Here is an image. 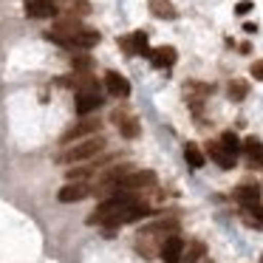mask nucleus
Returning a JSON list of instances; mask_svg holds the SVG:
<instances>
[{
	"label": "nucleus",
	"instance_id": "1",
	"mask_svg": "<svg viewBox=\"0 0 263 263\" xmlns=\"http://www.w3.org/2000/svg\"><path fill=\"white\" fill-rule=\"evenodd\" d=\"M102 150H105V139L102 136L82 139V142L65 147L63 153H57V164H88V161H93Z\"/></svg>",
	"mask_w": 263,
	"mask_h": 263
},
{
	"label": "nucleus",
	"instance_id": "2",
	"mask_svg": "<svg viewBox=\"0 0 263 263\" xmlns=\"http://www.w3.org/2000/svg\"><path fill=\"white\" fill-rule=\"evenodd\" d=\"M99 130H102V122L93 119V116H82V122H77L74 127H68V130L63 133V139H60V142H63V144H68V142H82V139L97 136Z\"/></svg>",
	"mask_w": 263,
	"mask_h": 263
},
{
	"label": "nucleus",
	"instance_id": "3",
	"mask_svg": "<svg viewBox=\"0 0 263 263\" xmlns=\"http://www.w3.org/2000/svg\"><path fill=\"white\" fill-rule=\"evenodd\" d=\"M88 195H93V184L91 181H68V184L60 187L57 201L60 204H77V201L88 198Z\"/></svg>",
	"mask_w": 263,
	"mask_h": 263
},
{
	"label": "nucleus",
	"instance_id": "4",
	"mask_svg": "<svg viewBox=\"0 0 263 263\" xmlns=\"http://www.w3.org/2000/svg\"><path fill=\"white\" fill-rule=\"evenodd\" d=\"M119 48L127 57H150V43L144 31H133V34L119 37Z\"/></svg>",
	"mask_w": 263,
	"mask_h": 263
},
{
	"label": "nucleus",
	"instance_id": "5",
	"mask_svg": "<svg viewBox=\"0 0 263 263\" xmlns=\"http://www.w3.org/2000/svg\"><path fill=\"white\" fill-rule=\"evenodd\" d=\"M153 184H156V173L153 170H133L119 181V190L136 193V190H147V187H153Z\"/></svg>",
	"mask_w": 263,
	"mask_h": 263
},
{
	"label": "nucleus",
	"instance_id": "6",
	"mask_svg": "<svg viewBox=\"0 0 263 263\" xmlns=\"http://www.w3.org/2000/svg\"><path fill=\"white\" fill-rule=\"evenodd\" d=\"M26 17L31 20H51L60 14V6L54 0H26Z\"/></svg>",
	"mask_w": 263,
	"mask_h": 263
},
{
	"label": "nucleus",
	"instance_id": "7",
	"mask_svg": "<svg viewBox=\"0 0 263 263\" xmlns=\"http://www.w3.org/2000/svg\"><path fill=\"white\" fill-rule=\"evenodd\" d=\"M110 122L119 127V133H122L125 139H136L139 133H142L139 119H136L133 114H127V110H114V114H110Z\"/></svg>",
	"mask_w": 263,
	"mask_h": 263
},
{
	"label": "nucleus",
	"instance_id": "8",
	"mask_svg": "<svg viewBox=\"0 0 263 263\" xmlns=\"http://www.w3.org/2000/svg\"><path fill=\"white\" fill-rule=\"evenodd\" d=\"M184 240L178 238V235H167L164 240H161V249H159V257L164 263H181V255H184Z\"/></svg>",
	"mask_w": 263,
	"mask_h": 263
},
{
	"label": "nucleus",
	"instance_id": "9",
	"mask_svg": "<svg viewBox=\"0 0 263 263\" xmlns=\"http://www.w3.org/2000/svg\"><path fill=\"white\" fill-rule=\"evenodd\" d=\"M206 153L204 156H210L212 161H215L218 167H221V170H232L235 164H238V156H232L229 153V150H223V144L221 142H206Z\"/></svg>",
	"mask_w": 263,
	"mask_h": 263
},
{
	"label": "nucleus",
	"instance_id": "10",
	"mask_svg": "<svg viewBox=\"0 0 263 263\" xmlns=\"http://www.w3.org/2000/svg\"><path fill=\"white\" fill-rule=\"evenodd\" d=\"M105 91L116 99H127L130 97V82H127V77H122L119 71H108V74H105Z\"/></svg>",
	"mask_w": 263,
	"mask_h": 263
},
{
	"label": "nucleus",
	"instance_id": "11",
	"mask_svg": "<svg viewBox=\"0 0 263 263\" xmlns=\"http://www.w3.org/2000/svg\"><path fill=\"white\" fill-rule=\"evenodd\" d=\"M240 153H246V164L255 170V167H263V142L257 136H246L240 142Z\"/></svg>",
	"mask_w": 263,
	"mask_h": 263
},
{
	"label": "nucleus",
	"instance_id": "12",
	"mask_svg": "<svg viewBox=\"0 0 263 263\" xmlns=\"http://www.w3.org/2000/svg\"><path fill=\"white\" fill-rule=\"evenodd\" d=\"M150 65L153 68H173L178 60V51L173 46H159V48H150Z\"/></svg>",
	"mask_w": 263,
	"mask_h": 263
},
{
	"label": "nucleus",
	"instance_id": "13",
	"mask_svg": "<svg viewBox=\"0 0 263 263\" xmlns=\"http://www.w3.org/2000/svg\"><path fill=\"white\" fill-rule=\"evenodd\" d=\"M102 93H77V114L80 116H91L97 108H102Z\"/></svg>",
	"mask_w": 263,
	"mask_h": 263
},
{
	"label": "nucleus",
	"instance_id": "14",
	"mask_svg": "<svg viewBox=\"0 0 263 263\" xmlns=\"http://www.w3.org/2000/svg\"><path fill=\"white\" fill-rule=\"evenodd\" d=\"M147 9L159 20H176L178 17V9L173 6V0H147Z\"/></svg>",
	"mask_w": 263,
	"mask_h": 263
},
{
	"label": "nucleus",
	"instance_id": "15",
	"mask_svg": "<svg viewBox=\"0 0 263 263\" xmlns=\"http://www.w3.org/2000/svg\"><path fill=\"white\" fill-rule=\"evenodd\" d=\"M235 201H238L240 206L260 204V187H257V184H240V187L235 190Z\"/></svg>",
	"mask_w": 263,
	"mask_h": 263
},
{
	"label": "nucleus",
	"instance_id": "16",
	"mask_svg": "<svg viewBox=\"0 0 263 263\" xmlns=\"http://www.w3.org/2000/svg\"><path fill=\"white\" fill-rule=\"evenodd\" d=\"M184 161H187L193 170H201L204 161H206V156H204V150H201L195 142H187V144H184Z\"/></svg>",
	"mask_w": 263,
	"mask_h": 263
},
{
	"label": "nucleus",
	"instance_id": "17",
	"mask_svg": "<svg viewBox=\"0 0 263 263\" xmlns=\"http://www.w3.org/2000/svg\"><path fill=\"white\" fill-rule=\"evenodd\" d=\"M246 93H249V82L246 80H232L227 85V97L232 99V102H243Z\"/></svg>",
	"mask_w": 263,
	"mask_h": 263
},
{
	"label": "nucleus",
	"instance_id": "18",
	"mask_svg": "<svg viewBox=\"0 0 263 263\" xmlns=\"http://www.w3.org/2000/svg\"><path fill=\"white\" fill-rule=\"evenodd\" d=\"M243 221L255 229H263V206L255 204V206H243Z\"/></svg>",
	"mask_w": 263,
	"mask_h": 263
},
{
	"label": "nucleus",
	"instance_id": "19",
	"mask_svg": "<svg viewBox=\"0 0 263 263\" xmlns=\"http://www.w3.org/2000/svg\"><path fill=\"white\" fill-rule=\"evenodd\" d=\"M204 252H206V246L201 243V240H193L190 243V249L184 246V255H181V263H195L198 257H204Z\"/></svg>",
	"mask_w": 263,
	"mask_h": 263
},
{
	"label": "nucleus",
	"instance_id": "20",
	"mask_svg": "<svg viewBox=\"0 0 263 263\" xmlns=\"http://www.w3.org/2000/svg\"><path fill=\"white\" fill-rule=\"evenodd\" d=\"M218 142H221V144H223V150H229V153H232V156H238V153H240V139L235 136L232 130L221 133V139H218Z\"/></svg>",
	"mask_w": 263,
	"mask_h": 263
},
{
	"label": "nucleus",
	"instance_id": "21",
	"mask_svg": "<svg viewBox=\"0 0 263 263\" xmlns=\"http://www.w3.org/2000/svg\"><path fill=\"white\" fill-rule=\"evenodd\" d=\"M71 65H74V71H82V74H91V68H93V57H91V54H74Z\"/></svg>",
	"mask_w": 263,
	"mask_h": 263
},
{
	"label": "nucleus",
	"instance_id": "22",
	"mask_svg": "<svg viewBox=\"0 0 263 263\" xmlns=\"http://www.w3.org/2000/svg\"><path fill=\"white\" fill-rule=\"evenodd\" d=\"M252 9H255V3H252V0H238V6H235V14H238V17H243V14H249Z\"/></svg>",
	"mask_w": 263,
	"mask_h": 263
},
{
	"label": "nucleus",
	"instance_id": "23",
	"mask_svg": "<svg viewBox=\"0 0 263 263\" xmlns=\"http://www.w3.org/2000/svg\"><path fill=\"white\" fill-rule=\"evenodd\" d=\"M249 74L255 77L257 82H263V60H255V63H252V68H249Z\"/></svg>",
	"mask_w": 263,
	"mask_h": 263
},
{
	"label": "nucleus",
	"instance_id": "24",
	"mask_svg": "<svg viewBox=\"0 0 263 263\" xmlns=\"http://www.w3.org/2000/svg\"><path fill=\"white\" fill-rule=\"evenodd\" d=\"M243 31H246V34H255L257 26H255V23H246V26H243Z\"/></svg>",
	"mask_w": 263,
	"mask_h": 263
},
{
	"label": "nucleus",
	"instance_id": "25",
	"mask_svg": "<svg viewBox=\"0 0 263 263\" xmlns=\"http://www.w3.org/2000/svg\"><path fill=\"white\" fill-rule=\"evenodd\" d=\"M260 263H263V257H260Z\"/></svg>",
	"mask_w": 263,
	"mask_h": 263
}]
</instances>
